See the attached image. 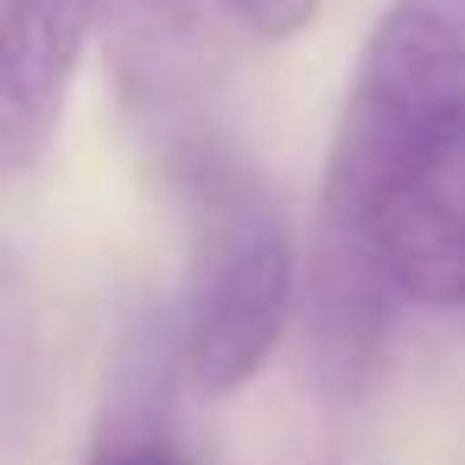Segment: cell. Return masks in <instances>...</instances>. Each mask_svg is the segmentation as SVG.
Instances as JSON below:
<instances>
[{
  "label": "cell",
  "instance_id": "obj_7",
  "mask_svg": "<svg viewBox=\"0 0 465 465\" xmlns=\"http://www.w3.org/2000/svg\"><path fill=\"white\" fill-rule=\"evenodd\" d=\"M90 465H192V459H185V446H179L166 427L141 420V427H109V433L96 440Z\"/></svg>",
  "mask_w": 465,
  "mask_h": 465
},
{
  "label": "cell",
  "instance_id": "obj_5",
  "mask_svg": "<svg viewBox=\"0 0 465 465\" xmlns=\"http://www.w3.org/2000/svg\"><path fill=\"white\" fill-rule=\"evenodd\" d=\"M109 0H0V173L26 179L64 122Z\"/></svg>",
  "mask_w": 465,
  "mask_h": 465
},
{
  "label": "cell",
  "instance_id": "obj_4",
  "mask_svg": "<svg viewBox=\"0 0 465 465\" xmlns=\"http://www.w3.org/2000/svg\"><path fill=\"white\" fill-rule=\"evenodd\" d=\"M395 306L408 300L389 281L382 255L357 230L319 217L312 255H306V293H300V357H306L312 389L331 408L363 401V389L376 382Z\"/></svg>",
  "mask_w": 465,
  "mask_h": 465
},
{
  "label": "cell",
  "instance_id": "obj_1",
  "mask_svg": "<svg viewBox=\"0 0 465 465\" xmlns=\"http://www.w3.org/2000/svg\"><path fill=\"white\" fill-rule=\"evenodd\" d=\"M185 204V287L173 363L204 401L236 395L268 370L300 312V249L274 185L217 134L198 128L153 153Z\"/></svg>",
  "mask_w": 465,
  "mask_h": 465
},
{
  "label": "cell",
  "instance_id": "obj_6",
  "mask_svg": "<svg viewBox=\"0 0 465 465\" xmlns=\"http://www.w3.org/2000/svg\"><path fill=\"white\" fill-rule=\"evenodd\" d=\"M319 7H325V0H223V14H230L242 33H255L262 45L300 39V33L319 20Z\"/></svg>",
  "mask_w": 465,
  "mask_h": 465
},
{
  "label": "cell",
  "instance_id": "obj_2",
  "mask_svg": "<svg viewBox=\"0 0 465 465\" xmlns=\"http://www.w3.org/2000/svg\"><path fill=\"white\" fill-rule=\"evenodd\" d=\"M452 134H465V0H389L351 71L319 192H357Z\"/></svg>",
  "mask_w": 465,
  "mask_h": 465
},
{
  "label": "cell",
  "instance_id": "obj_3",
  "mask_svg": "<svg viewBox=\"0 0 465 465\" xmlns=\"http://www.w3.org/2000/svg\"><path fill=\"white\" fill-rule=\"evenodd\" d=\"M319 217L357 230L408 306H465V134L357 192H319Z\"/></svg>",
  "mask_w": 465,
  "mask_h": 465
}]
</instances>
